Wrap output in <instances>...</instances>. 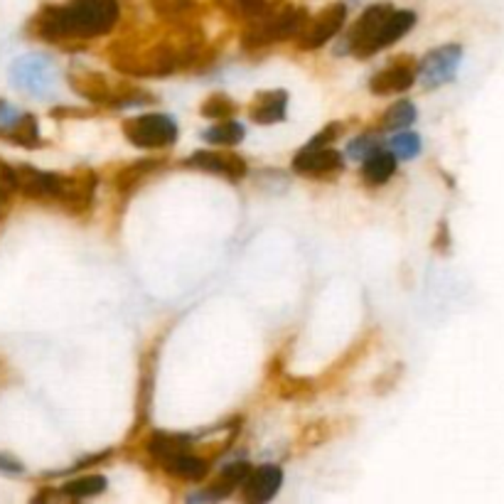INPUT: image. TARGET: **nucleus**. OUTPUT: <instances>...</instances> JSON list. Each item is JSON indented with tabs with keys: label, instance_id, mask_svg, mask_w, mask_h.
Listing matches in <instances>:
<instances>
[{
	"label": "nucleus",
	"instance_id": "obj_1",
	"mask_svg": "<svg viewBox=\"0 0 504 504\" xmlns=\"http://www.w3.org/2000/svg\"><path fill=\"white\" fill-rule=\"evenodd\" d=\"M118 15V0H67L64 5H45L30 28L47 42L92 40L111 32Z\"/></svg>",
	"mask_w": 504,
	"mask_h": 504
},
{
	"label": "nucleus",
	"instance_id": "obj_2",
	"mask_svg": "<svg viewBox=\"0 0 504 504\" xmlns=\"http://www.w3.org/2000/svg\"><path fill=\"white\" fill-rule=\"evenodd\" d=\"M308 22V12L303 8H276L264 18H258L247 28L244 32V47L247 50H261V47H271L278 42H286L290 37L298 40V35Z\"/></svg>",
	"mask_w": 504,
	"mask_h": 504
},
{
	"label": "nucleus",
	"instance_id": "obj_3",
	"mask_svg": "<svg viewBox=\"0 0 504 504\" xmlns=\"http://www.w3.org/2000/svg\"><path fill=\"white\" fill-rule=\"evenodd\" d=\"M340 135V124H332L322 128L308 145H303L298 155L293 158V170L303 177H332L342 170L340 150L332 148V141Z\"/></svg>",
	"mask_w": 504,
	"mask_h": 504
},
{
	"label": "nucleus",
	"instance_id": "obj_4",
	"mask_svg": "<svg viewBox=\"0 0 504 504\" xmlns=\"http://www.w3.org/2000/svg\"><path fill=\"white\" fill-rule=\"evenodd\" d=\"M57 67L47 54H25L11 67V84L32 99H47L57 89Z\"/></svg>",
	"mask_w": 504,
	"mask_h": 504
},
{
	"label": "nucleus",
	"instance_id": "obj_5",
	"mask_svg": "<svg viewBox=\"0 0 504 504\" xmlns=\"http://www.w3.org/2000/svg\"><path fill=\"white\" fill-rule=\"evenodd\" d=\"M126 138L138 148H167L177 141V124L165 114H145L124 124Z\"/></svg>",
	"mask_w": 504,
	"mask_h": 504
},
{
	"label": "nucleus",
	"instance_id": "obj_6",
	"mask_svg": "<svg viewBox=\"0 0 504 504\" xmlns=\"http://www.w3.org/2000/svg\"><path fill=\"white\" fill-rule=\"evenodd\" d=\"M12 190L30 199H54L60 202L64 190V175L57 173H45L40 167L28 163L11 165Z\"/></svg>",
	"mask_w": 504,
	"mask_h": 504
},
{
	"label": "nucleus",
	"instance_id": "obj_7",
	"mask_svg": "<svg viewBox=\"0 0 504 504\" xmlns=\"http://www.w3.org/2000/svg\"><path fill=\"white\" fill-rule=\"evenodd\" d=\"M460 62H463V47L460 45H443L438 50L428 52L426 60L419 64V79L428 89L443 86V84L453 82Z\"/></svg>",
	"mask_w": 504,
	"mask_h": 504
},
{
	"label": "nucleus",
	"instance_id": "obj_8",
	"mask_svg": "<svg viewBox=\"0 0 504 504\" xmlns=\"http://www.w3.org/2000/svg\"><path fill=\"white\" fill-rule=\"evenodd\" d=\"M345 20H347V5H342V3L328 5L318 18H313V20L308 18L305 28L298 35V47L300 50H318L342 30Z\"/></svg>",
	"mask_w": 504,
	"mask_h": 504
},
{
	"label": "nucleus",
	"instance_id": "obj_9",
	"mask_svg": "<svg viewBox=\"0 0 504 504\" xmlns=\"http://www.w3.org/2000/svg\"><path fill=\"white\" fill-rule=\"evenodd\" d=\"M391 12H394V5H389V3L371 5V8L362 12L360 18L354 20V25H352L350 35H347V45H350L352 54H357L360 60L370 57L371 40L377 37V32H379V28Z\"/></svg>",
	"mask_w": 504,
	"mask_h": 504
},
{
	"label": "nucleus",
	"instance_id": "obj_10",
	"mask_svg": "<svg viewBox=\"0 0 504 504\" xmlns=\"http://www.w3.org/2000/svg\"><path fill=\"white\" fill-rule=\"evenodd\" d=\"M419 79V64L413 60H399V62L384 67L370 79V89L379 96L386 93H402L411 89Z\"/></svg>",
	"mask_w": 504,
	"mask_h": 504
},
{
	"label": "nucleus",
	"instance_id": "obj_11",
	"mask_svg": "<svg viewBox=\"0 0 504 504\" xmlns=\"http://www.w3.org/2000/svg\"><path fill=\"white\" fill-rule=\"evenodd\" d=\"M187 167H195L202 173L227 177V180H241L247 177V163L237 153H219V150H202V153L190 155L185 160Z\"/></svg>",
	"mask_w": 504,
	"mask_h": 504
},
{
	"label": "nucleus",
	"instance_id": "obj_12",
	"mask_svg": "<svg viewBox=\"0 0 504 504\" xmlns=\"http://www.w3.org/2000/svg\"><path fill=\"white\" fill-rule=\"evenodd\" d=\"M283 484V470L278 465H261L256 470H251V475L244 483V497L251 504L271 502Z\"/></svg>",
	"mask_w": 504,
	"mask_h": 504
},
{
	"label": "nucleus",
	"instance_id": "obj_13",
	"mask_svg": "<svg viewBox=\"0 0 504 504\" xmlns=\"http://www.w3.org/2000/svg\"><path fill=\"white\" fill-rule=\"evenodd\" d=\"M286 106H289V93L286 92H264L258 93L256 102L251 103V118L254 124L271 126L286 118Z\"/></svg>",
	"mask_w": 504,
	"mask_h": 504
},
{
	"label": "nucleus",
	"instance_id": "obj_14",
	"mask_svg": "<svg viewBox=\"0 0 504 504\" xmlns=\"http://www.w3.org/2000/svg\"><path fill=\"white\" fill-rule=\"evenodd\" d=\"M69 84H72L77 92L86 96V99H92L96 103H116L118 106V92H114L103 77L93 72H79V74H72L69 77Z\"/></svg>",
	"mask_w": 504,
	"mask_h": 504
},
{
	"label": "nucleus",
	"instance_id": "obj_15",
	"mask_svg": "<svg viewBox=\"0 0 504 504\" xmlns=\"http://www.w3.org/2000/svg\"><path fill=\"white\" fill-rule=\"evenodd\" d=\"M394 173H396V155L384 148H377L362 165V177L367 185H384L394 177Z\"/></svg>",
	"mask_w": 504,
	"mask_h": 504
},
{
	"label": "nucleus",
	"instance_id": "obj_16",
	"mask_svg": "<svg viewBox=\"0 0 504 504\" xmlns=\"http://www.w3.org/2000/svg\"><path fill=\"white\" fill-rule=\"evenodd\" d=\"M160 465H163L165 470H167L170 475L183 477V480H192V483L205 480V475L209 473V465H207L205 458H199V455H190L187 451H180V453L165 458Z\"/></svg>",
	"mask_w": 504,
	"mask_h": 504
},
{
	"label": "nucleus",
	"instance_id": "obj_17",
	"mask_svg": "<svg viewBox=\"0 0 504 504\" xmlns=\"http://www.w3.org/2000/svg\"><path fill=\"white\" fill-rule=\"evenodd\" d=\"M0 138L11 141L15 145H22V148H35L40 145V126H37V118L32 114H22L15 124L0 128Z\"/></svg>",
	"mask_w": 504,
	"mask_h": 504
},
{
	"label": "nucleus",
	"instance_id": "obj_18",
	"mask_svg": "<svg viewBox=\"0 0 504 504\" xmlns=\"http://www.w3.org/2000/svg\"><path fill=\"white\" fill-rule=\"evenodd\" d=\"M222 8L234 18L254 22L280 8V0H222Z\"/></svg>",
	"mask_w": 504,
	"mask_h": 504
},
{
	"label": "nucleus",
	"instance_id": "obj_19",
	"mask_svg": "<svg viewBox=\"0 0 504 504\" xmlns=\"http://www.w3.org/2000/svg\"><path fill=\"white\" fill-rule=\"evenodd\" d=\"M416 121V106L411 102H396L381 116L379 131H403Z\"/></svg>",
	"mask_w": 504,
	"mask_h": 504
},
{
	"label": "nucleus",
	"instance_id": "obj_20",
	"mask_svg": "<svg viewBox=\"0 0 504 504\" xmlns=\"http://www.w3.org/2000/svg\"><path fill=\"white\" fill-rule=\"evenodd\" d=\"M202 138L212 145H232L234 148L244 141V126L237 124V121H222V124L207 128Z\"/></svg>",
	"mask_w": 504,
	"mask_h": 504
},
{
	"label": "nucleus",
	"instance_id": "obj_21",
	"mask_svg": "<svg viewBox=\"0 0 504 504\" xmlns=\"http://www.w3.org/2000/svg\"><path fill=\"white\" fill-rule=\"evenodd\" d=\"M106 490V477L102 475H89V477H77V480H69V483L62 484V494H69V497H93V494H102Z\"/></svg>",
	"mask_w": 504,
	"mask_h": 504
},
{
	"label": "nucleus",
	"instance_id": "obj_22",
	"mask_svg": "<svg viewBox=\"0 0 504 504\" xmlns=\"http://www.w3.org/2000/svg\"><path fill=\"white\" fill-rule=\"evenodd\" d=\"M389 150L402 160H411L421 153V138L413 131H403V134H394L389 141Z\"/></svg>",
	"mask_w": 504,
	"mask_h": 504
},
{
	"label": "nucleus",
	"instance_id": "obj_23",
	"mask_svg": "<svg viewBox=\"0 0 504 504\" xmlns=\"http://www.w3.org/2000/svg\"><path fill=\"white\" fill-rule=\"evenodd\" d=\"M155 167H158V160H141V163L131 165V167H126L118 173L116 177V185L121 187V190H131L141 183V177L148 175V173H153Z\"/></svg>",
	"mask_w": 504,
	"mask_h": 504
},
{
	"label": "nucleus",
	"instance_id": "obj_24",
	"mask_svg": "<svg viewBox=\"0 0 504 504\" xmlns=\"http://www.w3.org/2000/svg\"><path fill=\"white\" fill-rule=\"evenodd\" d=\"M234 111H237V103L232 102L227 93H212L202 103V116H207V118H227Z\"/></svg>",
	"mask_w": 504,
	"mask_h": 504
},
{
	"label": "nucleus",
	"instance_id": "obj_25",
	"mask_svg": "<svg viewBox=\"0 0 504 504\" xmlns=\"http://www.w3.org/2000/svg\"><path fill=\"white\" fill-rule=\"evenodd\" d=\"M153 5L160 11V15L170 18V20H183L195 8L192 0H153Z\"/></svg>",
	"mask_w": 504,
	"mask_h": 504
},
{
	"label": "nucleus",
	"instance_id": "obj_26",
	"mask_svg": "<svg viewBox=\"0 0 504 504\" xmlns=\"http://www.w3.org/2000/svg\"><path fill=\"white\" fill-rule=\"evenodd\" d=\"M379 145H377V141L371 138V135H362V138H354L350 145H347V155H350L352 160H367L374 150H377Z\"/></svg>",
	"mask_w": 504,
	"mask_h": 504
},
{
	"label": "nucleus",
	"instance_id": "obj_27",
	"mask_svg": "<svg viewBox=\"0 0 504 504\" xmlns=\"http://www.w3.org/2000/svg\"><path fill=\"white\" fill-rule=\"evenodd\" d=\"M20 111L15 109V106H11L8 102H0V128H5V126L15 124L18 118H20Z\"/></svg>",
	"mask_w": 504,
	"mask_h": 504
},
{
	"label": "nucleus",
	"instance_id": "obj_28",
	"mask_svg": "<svg viewBox=\"0 0 504 504\" xmlns=\"http://www.w3.org/2000/svg\"><path fill=\"white\" fill-rule=\"evenodd\" d=\"M0 473L20 475V473H22V465H20V460H15V458H11V455L0 453Z\"/></svg>",
	"mask_w": 504,
	"mask_h": 504
}]
</instances>
